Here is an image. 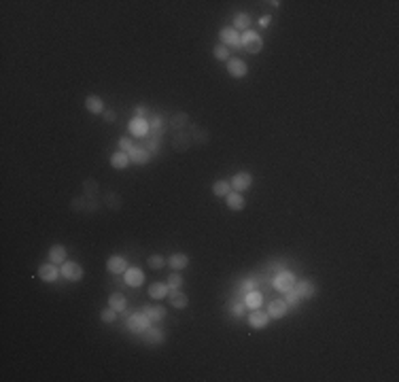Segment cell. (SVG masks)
<instances>
[{"label":"cell","mask_w":399,"mask_h":382,"mask_svg":"<svg viewBox=\"0 0 399 382\" xmlns=\"http://www.w3.org/2000/svg\"><path fill=\"white\" fill-rule=\"evenodd\" d=\"M240 43H242V49H246L249 54H259L263 49V38L253 30H246L240 34Z\"/></svg>","instance_id":"cell-1"},{"label":"cell","mask_w":399,"mask_h":382,"mask_svg":"<svg viewBox=\"0 0 399 382\" xmlns=\"http://www.w3.org/2000/svg\"><path fill=\"white\" fill-rule=\"evenodd\" d=\"M126 327L134 333H145L146 329L151 327V321L145 312H136V314H132V316H127L126 319Z\"/></svg>","instance_id":"cell-2"},{"label":"cell","mask_w":399,"mask_h":382,"mask_svg":"<svg viewBox=\"0 0 399 382\" xmlns=\"http://www.w3.org/2000/svg\"><path fill=\"white\" fill-rule=\"evenodd\" d=\"M219 38H221V45H225L227 49H230V47H234V49H240V47H242V43H240V34L234 26L221 28Z\"/></svg>","instance_id":"cell-3"},{"label":"cell","mask_w":399,"mask_h":382,"mask_svg":"<svg viewBox=\"0 0 399 382\" xmlns=\"http://www.w3.org/2000/svg\"><path fill=\"white\" fill-rule=\"evenodd\" d=\"M274 289L280 291V293H285V291H289L295 287V274L289 272V270H283V272H278L276 276H274Z\"/></svg>","instance_id":"cell-4"},{"label":"cell","mask_w":399,"mask_h":382,"mask_svg":"<svg viewBox=\"0 0 399 382\" xmlns=\"http://www.w3.org/2000/svg\"><path fill=\"white\" fill-rule=\"evenodd\" d=\"M60 272H62L64 278L70 280V283H79V280L83 278V274H85L83 268H81L79 263H74V261H64Z\"/></svg>","instance_id":"cell-5"},{"label":"cell","mask_w":399,"mask_h":382,"mask_svg":"<svg viewBox=\"0 0 399 382\" xmlns=\"http://www.w3.org/2000/svg\"><path fill=\"white\" fill-rule=\"evenodd\" d=\"M227 73H230V76H234V79H242V76H246V73H249V66H246V62L240 60V57H230V60H227Z\"/></svg>","instance_id":"cell-6"},{"label":"cell","mask_w":399,"mask_h":382,"mask_svg":"<svg viewBox=\"0 0 399 382\" xmlns=\"http://www.w3.org/2000/svg\"><path fill=\"white\" fill-rule=\"evenodd\" d=\"M127 155H130V162H132V164H136V166H145V164L151 162V155H153V153L138 145V146H134V149L127 153Z\"/></svg>","instance_id":"cell-7"},{"label":"cell","mask_w":399,"mask_h":382,"mask_svg":"<svg viewBox=\"0 0 399 382\" xmlns=\"http://www.w3.org/2000/svg\"><path fill=\"white\" fill-rule=\"evenodd\" d=\"M253 185V174H249V172H238V174H234V179H232V191H246L249 187Z\"/></svg>","instance_id":"cell-8"},{"label":"cell","mask_w":399,"mask_h":382,"mask_svg":"<svg viewBox=\"0 0 399 382\" xmlns=\"http://www.w3.org/2000/svg\"><path fill=\"white\" fill-rule=\"evenodd\" d=\"M123 283H126L127 287H140V285L145 283L143 270H138V268H127L126 272H123Z\"/></svg>","instance_id":"cell-9"},{"label":"cell","mask_w":399,"mask_h":382,"mask_svg":"<svg viewBox=\"0 0 399 382\" xmlns=\"http://www.w3.org/2000/svg\"><path fill=\"white\" fill-rule=\"evenodd\" d=\"M149 121V138H153V140H160L162 138V134L166 132V121L162 119V117H151V119H146Z\"/></svg>","instance_id":"cell-10"},{"label":"cell","mask_w":399,"mask_h":382,"mask_svg":"<svg viewBox=\"0 0 399 382\" xmlns=\"http://www.w3.org/2000/svg\"><path fill=\"white\" fill-rule=\"evenodd\" d=\"M287 312H289V304H287L285 299H274V302H270V306H268L270 319H283Z\"/></svg>","instance_id":"cell-11"},{"label":"cell","mask_w":399,"mask_h":382,"mask_svg":"<svg viewBox=\"0 0 399 382\" xmlns=\"http://www.w3.org/2000/svg\"><path fill=\"white\" fill-rule=\"evenodd\" d=\"M172 146H174V151H179V153L187 151V149H189V146H191V134H189V132H185V130L174 132Z\"/></svg>","instance_id":"cell-12"},{"label":"cell","mask_w":399,"mask_h":382,"mask_svg":"<svg viewBox=\"0 0 399 382\" xmlns=\"http://www.w3.org/2000/svg\"><path fill=\"white\" fill-rule=\"evenodd\" d=\"M268 323H270V314L263 312L259 308H255L253 312L249 314V325L253 329H263V327H268Z\"/></svg>","instance_id":"cell-13"},{"label":"cell","mask_w":399,"mask_h":382,"mask_svg":"<svg viewBox=\"0 0 399 382\" xmlns=\"http://www.w3.org/2000/svg\"><path fill=\"white\" fill-rule=\"evenodd\" d=\"M107 270L110 274H123L127 270V261L123 259L121 255H113V257H109V261H107Z\"/></svg>","instance_id":"cell-14"},{"label":"cell","mask_w":399,"mask_h":382,"mask_svg":"<svg viewBox=\"0 0 399 382\" xmlns=\"http://www.w3.org/2000/svg\"><path fill=\"white\" fill-rule=\"evenodd\" d=\"M60 274H62V272L55 268V263H43V266L38 268V276L45 280V283H54V280H55Z\"/></svg>","instance_id":"cell-15"},{"label":"cell","mask_w":399,"mask_h":382,"mask_svg":"<svg viewBox=\"0 0 399 382\" xmlns=\"http://www.w3.org/2000/svg\"><path fill=\"white\" fill-rule=\"evenodd\" d=\"M168 299H170V304H172L174 308H179V310H185L187 306H189V299H187V295L181 289H170Z\"/></svg>","instance_id":"cell-16"},{"label":"cell","mask_w":399,"mask_h":382,"mask_svg":"<svg viewBox=\"0 0 399 382\" xmlns=\"http://www.w3.org/2000/svg\"><path fill=\"white\" fill-rule=\"evenodd\" d=\"M293 289L299 293L302 299H312L314 293H316V287H314V283H310V280H302V283H297Z\"/></svg>","instance_id":"cell-17"},{"label":"cell","mask_w":399,"mask_h":382,"mask_svg":"<svg viewBox=\"0 0 399 382\" xmlns=\"http://www.w3.org/2000/svg\"><path fill=\"white\" fill-rule=\"evenodd\" d=\"M130 132L134 136H146V134H149V121L140 119V117H134L130 121Z\"/></svg>","instance_id":"cell-18"},{"label":"cell","mask_w":399,"mask_h":382,"mask_svg":"<svg viewBox=\"0 0 399 382\" xmlns=\"http://www.w3.org/2000/svg\"><path fill=\"white\" fill-rule=\"evenodd\" d=\"M168 266L172 270H183L189 266V257L185 255V253H174V255L168 257Z\"/></svg>","instance_id":"cell-19"},{"label":"cell","mask_w":399,"mask_h":382,"mask_svg":"<svg viewBox=\"0 0 399 382\" xmlns=\"http://www.w3.org/2000/svg\"><path fill=\"white\" fill-rule=\"evenodd\" d=\"M242 302H244V306H246V308L255 310V308H259V306H261V302H263V295H261V291L253 289V291H249V293H246Z\"/></svg>","instance_id":"cell-20"},{"label":"cell","mask_w":399,"mask_h":382,"mask_svg":"<svg viewBox=\"0 0 399 382\" xmlns=\"http://www.w3.org/2000/svg\"><path fill=\"white\" fill-rule=\"evenodd\" d=\"M145 310V314L149 316V321L151 323H162L163 319H166V310L162 308V306H146Z\"/></svg>","instance_id":"cell-21"},{"label":"cell","mask_w":399,"mask_h":382,"mask_svg":"<svg viewBox=\"0 0 399 382\" xmlns=\"http://www.w3.org/2000/svg\"><path fill=\"white\" fill-rule=\"evenodd\" d=\"M225 202H227V208H232V210H242L244 208V198H242V193H238V191L227 193Z\"/></svg>","instance_id":"cell-22"},{"label":"cell","mask_w":399,"mask_h":382,"mask_svg":"<svg viewBox=\"0 0 399 382\" xmlns=\"http://www.w3.org/2000/svg\"><path fill=\"white\" fill-rule=\"evenodd\" d=\"M109 306H110L113 310H117V312H121V310H126L127 299L123 297L121 291H115V293H110V295H109Z\"/></svg>","instance_id":"cell-23"},{"label":"cell","mask_w":399,"mask_h":382,"mask_svg":"<svg viewBox=\"0 0 399 382\" xmlns=\"http://www.w3.org/2000/svg\"><path fill=\"white\" fill-rule=\"evenodd\" d=\"M66 255H68V251L64 249L62 244H54V246L49 249V261H51V263H55V266H57V263H64Z\"/></svg>","instance_id":"cell-24"},{"label":"cell","mask_w":399,"mask_h":382,"mask_svg":"<svg viewBox=\"0 0 399 382\" xmlns=\"http://www.w3.org/2000/svg\"><path fill=\"white\" fill-rule=\"evenodd\" d=\"M85 109L90 110V113H93V115H102V113H104V102H102V98L90 96V98L85 100Z\"/></svg>","instance_id":"cell-25"},{"label":"cell","mask_w":399,"mask_h":382,"mask_svg":"<svg viewBox=\"0 0 399 382\" xmlns=\"http://www.w3.org/2000/svg\"><path fill=\"white\" fill-rule=\"evenodd\" d=\"M127 164H130V155H127V153L117 151V153H113V155H110V166L117 168V170L127 168Z\"/></svg>","instance_id":"cell-26"},{"label":"cell","mask_w":399,"mask_h":382,"mask_svg":"<svg viewBox=\"0 0 399 382\" xmlns=\"http://www.w3.org/2000/svg\"><path fill=\"white\" fill-rule=\"evenodd\" d=\"M170 293V287L168 283H153L149 287V295L153 297V299H163Z\"/></svg>","instance_id":"cell-27"},{"label":"cell","mask_w":399,"mask_h":382,"mask_svg":"<svg viewBox=\"0 0 399 382\" xmlns=\"http://www.w3.org/2000/svg\"><path fill=\"white\" fill-rule=\"evenodd\" d=\"M187 123H189V115H187V113H174L172 117H170V126H172L177 132L185 130Z\"/></svg>","instance_id":"cell-28"},{"label":"cell","mask_w":399,"mask_h":382,"mask_svg":"<svg viewBox=\"0 0 399 382\" xmlns=\"http://www.w3.org/2000/svg\"><path fill=\"white\" fill-rule=\"evenodd\" d=\"M234 28L236 30H251V15L249 13H238L234 17Z\"/></svg>","instance_id":"cell-29"},{"label":"cell","mask_w":399,"mask_h":382,"mask_svg":"<svg viewBox=\"0 0 399 382\" xmlns=\"http://www.w3.org/2000/svg\"><path fill=\"white\" fill-rule=\"evenodd\" d=\"M230 191H232V183H227V181H215L213 183V193L217 198H225Z\"/></svg>","instance_id":"cell-30"},{"label":"cell","mask_w":399,"mask_h":382,"mask_svg":"<svg viewBox=\"0 0 399 382\" xmlns=\"http://www.w3.org/2000/svg\"><path fill=\"white\" fill-rule=\"evenodd\" d=\"M145 340H146V344H162L163 342V333L155 327H149L145 331Z\"/></svg>","instance_id":"cell-31"},{"label":"cell","mask_w":399,"mask_h":382,"mask_svg":"<svg viewBox=\"0 0 399 382\" xmlns=\"http://www.w3.org/2000/svg\"><path fill=\"white\" fill-rule=\"evenodd\" d=\"M189 134H191V140H196V143H200V145H206L210 140V134H208L206 127H193Z\"/></svg>","instance_id":"cell-32"},{"label":"cell","mask_w":399,"mask_h":382,"mask_svg":"<svg viewBox=\"0 0 399 382\" xmlns=\"http://www.w3.org/2000/svg\"><path fill=\"white\" fill-rule=\"evenodd\" d=\"M104 204H107V208H110V210H119L123 206V200H121L119 193H109V196L104 198Z\"/></svg>","instance_id":"cell-33"},{"label":"cell","mask_w":399,"mask_h":382,"mask_svg":"<svg viewBox=\"0 0 399 382\" xmlns=\"http://www.w3.org/2000/svg\"><path fill=\"white\" fill-rule=\"evenodd\" d=\"M213 55H215L219 62H227V60H230V49H227L225 45H221V43H219V45H215Z\"/></svg>","instance_id":"cell-34"},{"label":"cell","mask_w":399,"mask_h":382,"mask_svg":"<svg viewBox=\"0 0 399 382\" xmlns=\"http://www.w3.org/2000/svg\"><path fill=\"white\" fill-rule=\"evenodd\" d=\"M100 189L98 187V181L96 179H87V181H83V191H85V196H96V191Z\"/></svg>","instance_id":"cell-35"},{"label":"cell","mask_w":399,"mask_h":382,"mask_svg":"<svg viewBox=\"0 0 399 382\" xmlns=\"http://www.w3.org/2000/svg\"><path fill=\"white\" fill-rule=\"evenodd\" d=\"M146 261H149V268H151V270H162V268L168 263L166 257H162V255H151Z\"/></svg>","instance_id":"cell-36"},{"label":"cell","mask_w":399,"mask_h":382,"mask_svg":"<svg viewBox=\"0 0 399 382\" xmlns=\"http://www.w3.org/2000/svg\"><path fill=\"white\" fill-rule=\"evenodd\" d=\"M255 280L253 278H244V280H240V285H238V293H242V295H246L249 291H253L255 289Z\"/></svg>","instance_id":"cell-37"},{"label":"cell","mask_w":399,"mask_h":382,"mask_svg":"<svg viewBox=\"0 0 399 382\" xmlns=\"http://www.w3.org/2000/svg\"><path fill=\"white\" fill-rule=\"evenodd\" d=\"M115 319H117V310H113L110 306L100 312V321H102V323H115Z\"/></svg>","instance_id":"cell-38"},{"label":"cell","mask_w":399,"mask_h":382,"mask_svg":"<svg viewBox=\"0 0 399 382\" xmlns=\"http://www.w3.org/2000/svg\"><path fill=\"white\" fill-rule=\"evenodd\" d=\"M285 302L289 306H297L302 302V297H299V293L295 289H289V291H285Z\"/></svg>","instance_id":"cell-39"},{"label":"cell","mask_w":399,"mask_h":382,"mask_svg":"<svg viewBox=\"0 0 399 382\" xmlns=\"http://www.w3.org/2000/svg\"><path fill=\"white\" fill-rule=\"evenodd\" d=\"M168 287H170V289H181V287H183V276L170 274L168 276Z\"/></svg>","instance_id":"cell-40"},{"label":"cell","mask_w":399,"mask_h":382,"mask_svg":"<svg viewBox=\"0 0 399 382\" xmlns=\"http://www.w3.org/2000/svg\"><path fill=\"white\" fill-rule=\"evenodd\" d=\"M87 204H90V200L77 198V200H73V202H70V208H73V210H87Z\"/></svg>","instance_id":"cell-41"},{"label":"cell","mask_w":399,"mask_h":382,"mask_svg":"<svg viewBox=\"0 0 399 382\" xmlns=\"http://www.w3.org/2000/svg\"><path fill=\"white\" fill-rule=\"evenodd\" d=\"M244 310H246V306H244V302H236L234 306H230V312L236 316V319H240V316L244 314Z\"/></svg>","instance_id":"cell-42"},{"label":"cell","mask_w":399,"mask_h":382,"mask_svg":"<svg viewBox=\"0 0 399 382\" xmlns=\"http://www.w3.org/2000/svg\"><path fill=\"white\" fill-rule=\"evenodd\" d=\"M134 146H136V145H134L130 138H126V136H123V138H119V149H121L123 153H130V151L134 149Z\"/></svg>","instance_id":"cell-43"},{"label":"cell","mask_w":399,"mask_h":382,"mask_svg":"<svg viewBox=\"0 0 399 382\" xmlns=\"http://www.w3.org/2000/svg\"><path fill=\"white\" fill-rule=\"evenodd\" d=\"M268 270H272L274 274H278V272H283V270H287V268H285V261H274V263H270V266H268Z\"/></svg>","instance_id":"cell-44"},{"label":"cell","mask_w":399,"mask_h":382,"mask_svg":"<svg viewBox=\"0 0 399 382\" xmlns=\"http://www.w3.org/2000/svg\"><path fill=\"white\" fill-rule=\"evenodd\" d=\"M102 117H104V121H107V123H113L117 119V113H115V110H104Z\"/></svg>","instance_id":"cell-45"},{"label":"cell","mask_w":399,"mask_h":382,"mask_svg":"<svg viewBox=\"0 0 399 382\" xmlns=\"http://www.w3.org/2000/svg\"><path fill=\"white\" fill-rule=\"evenodd\" d=\"M270 21H272V17H270V15H263V17H261V19H259V26H263V28H268V26H270Z\"/></svg>","instance_id":"cell-46"},{"label":"cell","mask_w":399,"mask_h":382,"mask_svg":"<svg viewBox=\"0 0 399 382\" xmlns=\"http://www.w3.org/2000/svg\"><path fill=\"white\" fill-rule=\"evenodd\" d=\"M136 117H140V119H146V109H145V107H138V109H136Z\"/></svg>","instance_id":"cell-47"}]
</instances>
